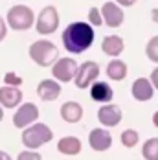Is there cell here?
<instances>
[{"mask_svg":"<svg viewBox=\"0 0 158 160\" xmlns=\"http://www.w3.org/2000/svg\"><path fill=\"white\" fill-rule=\"evenodd\" d=\"M151 17H153V20H155V22H158V8L151 11Z\"/></svg>","mask_w":158,"mask_h":160,"instance_id":"f1b7e54d","label":"cell"},{"mask_svg":"<svg viewBox=\"0 0 158 160\" xmlns=\"http://www.w3.org/2000/svg\"><path fill=\"white\" fill-rule=\"evenodd\" d=\"M57 149L63 155H77L79 151H81V142H79L76 136H66L63 140H59Z\"/></svg>","mask_w":158,"mask_h":160,"instance_id":"ac0fdd59","label":"cell"},{"mask_svg":"<svg viewBox=\"0 0 158 160\" xmlns=\"http://www.w3.org/2000/svg\"><path fill=\"white\" fill-rule=\"evenodd\" d=\"M61 116H63L64 122L76 123V122L81 120V116H83V109H81V105L76 103V101H68V103H64L63 107H61Z\"/></svg>","mask_w":158,"mask_h":160,"instance_id":"e0dca14e","label":"cell"},{"mask_svg":"<svg viewBox=\"0 0 158 160\" xmlns=\"http://www.w3.org/2000/svg\"><path fill=\"white\" fill-rule=\"evenodd\" d=\"M88 18H90V22L94 24V26H101L103 24V18H101V13L96 9V8H92L90 9V13H88Z\"/></svg>","mask_w":158,"mask_h":160,"instance_id":"cb8c5ba5","label":"cell"},{"mask_svg":"<svg viewBox=\"0 0 158 160\" xmlns=\"http://www.w3.org/2000/svg\"><path fill=\"white\" fill-rule=\"evenodd\" d=\"M136 142H138V132L136 131L129 129V131L121 132V144L125 147H132V145H136Z\"/></svg>","mask_w":158,"mask_h":160,"instance_id":"7402d4cb","label":"cell"},{"mask_svg":"<svg viewBox=\"0 0 158 160\" xmlns=\"http://www.w3.org/2000/svg\"><path fill=\"white\" fill-rule=\"evenodd\" d=\"M145 52H147V57H149L153 63H158V35L156 37H153V39L147 42Z\"/></svg>","mask_w":158,"mask_h":160,"instance_id":"44dd1931","label":"cell"},{"mask_svg":"<svg viewBox=\"0 0 158 160\" xmlns=\"http://www.w3.org/2000/svg\"><path fill=\"white\" fill-rule=\"evenodd\" d=\"M57 26H59L57 9L53 6H46L37 17V32L41 35H50L57 30Z\"/></svg>","mask_w":158,"mask_h":160,"instance_id":"5b68a950","label":"cell"},{"mask_svg":"<svg viewBox=\"0 0 158 160\" xmlns=\"http://www.w3.org/2000/svg\"><path fill=\"white\" fill-rule=\"evenodd\" d=\"M97 118H99V122L103 123V125H109V127H114V125H118L120 123V120H121V111H120V107L118 105H103L99 112H97Z\"/></svg>","mask_w":158,"mask_h":160,"instance_id":"30bf717a","label":"cell"},{"mask_svg":"<svg viewBox=\"0 0 158 160\" xmlns=\"http://www.w3.org/2000/svg\"><path fill=\"white\" fill-rule=\"evenodd\" d=\"M4 81H6L9 87H18V85H22V78L15 76L13 72H7V74L4 76Z\"/></svg>","mask_w":158,"mask_h":160,"instance_id":"603a6c76","label":"cell"},{"mask_svg":"<svg viewBox=\"0 0 158 160\" xmlns=\"http://www.w3.org/2000/svg\"><path fill=\"white\" fill-rule=\"evenodd\" d=\"M33 22H35V15L28 6H13L7 11V24L17 32L32 28Z\"/></svg>","mask_w":158,"mask_h":160,"instance_id":"277c9868","label":"cell"},{"mask_svg":"<svg viewBox=\"0 0 158 160\" xmlns=\"http://www.w3.org/2000/svg\"><path fill=\"white\" fill-rule=\"evenodd\" d=\"M17 160H41V155L35 151H22Z\"/></svg>","mask_w":158,"mask_h":160,"instance_id":"d4e9b609","label":"cell"},{"mask_svg":"<svg viewBox=\"0 0 158 160\" xmlns=\"http://www.w3.org/2000/svg\"><path fill=\"white\" fill-rule=\"evenodd\" d=\"M153 120H155V125L158 127V112H155V116H153Z\"/></svg>","mask_w":158,"mask_h":160,"instance_id":"4dcf8cb0","label":"cell"},{"mask_svg":"<svg viewBox=\"0 0 158 160\" xmlns=\"http://www.w3.org/2000/svg\"><path fill=\"white\" fill-rule=\"evenodd\" d=\"M4 118V111H2V107H0V120Z\"/></svg>","mask_w":158,"mask_h":160,"instance_id":"1f68e13d","label":"cell"},{"mask_svg":"<svg viewBox=\"0 0 158 160\" xmlns=\"http://www.w3.org/2000/svg\"><path fill=\"white\" fill-rule=\"evenodd\" d=\"M6 32H7V30H6V20L0 17V41L6 37Z\"/></svg>","mask_w":158,"mask_h":160,"instance_id":"4316f807","label":"cell"},{"mask_svg":"<svg viewBox=\"0 0 158 160\" xmlns=\"http://www.w3.org/2000/svg\"><path fill=\"white\" fill-rule=\"evenodd\" d=\"M136 0H116V4H120V6H132Z\"/></svg>","mask_w":158,"mask_h":160,"instance_id":"83f0119b","label":"cell"},{"mask_svg":"<svg viewBox=\"0 0 158 160\" xmlns=\"http://www.w3.org/2000/svg\"><path fill=\"white\" fill-rule=\"evenodd\" d=\"M20 99H22V92H20L17 87L6 85V87L0 88V105H4L6 109L17 107V105L20 103Z\"/></svg>","mask_w":158,"mask_h":160,"instance_id":"8fae6325","label":"cell"},{"mask_svg":"<svg viewBox=\"0 0 158 160\" xmlns=\"http://www.w3.org/2000/svg\"><path fill=\"white\" fill-rule=\"evenodd\" d=\"M52 136H53V132H52V129L48 127V125L37 123V125H32L30 129H26L22 132V142L30 149H37V147L44 145L46 142H50Z\"/></svg>","mask_w":158,"mask_h":160,"instance_id":"3957f363","label":"cell"},{"mask_svg":"<svg viewBox=\"0 0 158 160\" xmlns=\"http://www.w3.org/2000/svg\"><path fill=\"white\" fill-rule=\"evenodd\" d=\"M99 76V66L94 61H86L81 66H77V72H76V87L77 88H86L92 85V81Z\"/></svg>","mask_w":158,"mask_h":160,"instance_id":"8992f818","label":"cell"},{"mask_svg":"<svg viewBox=\"0 0 158 160\" xmlns=\"http://www.w3.org/2000/svg\"><path fill=\"white\" fill-rule=\"evenodd\" d=\"M142 155L147 160H158V138H151L143 144Z\"/></svg>","mask_w":158,"mask_h":160,"instance_id":"ffe728a7","label":"cell"},{"mask_svg":"<svg viewBox=\"0 0 158 160\" xmlns=\"http://www.w3.org/2000/svg\"><path fill=\"white\" fill-rule=\"evenodd\" d=\"M107 76L114 81H121L127 76V64L123 63V61L114 59V61L109 63V66H107Z\"/></svg>","mask_w":158,"mask_h":160,"instance_id":"d6986e66","label":"cell"},{"mask_svg":"<svg viewBox=\"0 0 158 160\" xmlns=\"http://www.w3.org/2000/svg\"><path fill=\"white\" fill-rule=\"evenodd\" d=\"M101 18H103V24L111 28H120L125 15H123V9L116 2H105L101 8Z\"/></svg>","mask_w":158,"mask_h":160,"instance_id":"52a82bcc","label":"cell"},{"mask_svg":"<svg viewBox=\"0 0 158 160\" xmlns=\"http://www.w3.org/2000/svg\"><path fill=\"white\" fill-rule=\"evenodd\" d=\"M0 160H11V158H9V155H7V153L0 151Z\"/></svg>","mask_w":158,"mask_h":160,"instance_id":"f546056e","label":"cell"},{"mask_svg":"<svg viewBox=\"0 0 158 160\" xmlns=\"http://www.w3.org/2000/svg\"><path fill=\"white\" fill-rule=\"evenodd\" d=\"M112 88L109 87V83H103V81H97L92 85L90 88V98L94 101H99V103H109L112 99Z\"/></svg>","mask_w":158,"mask_h":160,"instance_id":"9a60e30c","label":"cell"},{"mask_svg":"<svg viewBox=\"0 0 158 160\" xmlns=\"http://www.w3.org/2000/svg\"><path fill=\"white\" fill-rule=\"evenodd\" d=\"M52 72H53L55 79L66 83V81H70L76 76V72H77V63H76L74 59H70V57H64V59H59L57 63L53 64Z\"/></svg>","mask_w":158,"mask_h":160,"instance_id":"ba28073f","label":"cell"},{"mask_svg":"<svg viewBox=\"0 0 158 160\" xmlns=\"http://www.w3.org/2000/svg\"><path fill=\"white\" fill-rule=\"evenodd\" d=\"M37 118H39V109H37L33 103H24V105L15 112V116H13V123H15V127L20 129V127H24V125L33 123Z\"/></svg>","mask_w":158,"mask_h":160,"instance_id":"9c48e42d","label":"cell"},{"mask_svg":"<svg viewBox=\"0 0 158 160\" xmlns=\"http://www.w3.org/2000/svg\"><path fill=\"white\" fill-rule=\"evenodd\" d=\"M37 94L41 99L44 101H53L57 99L59 94H61V87L55 83V81H50V79H42L37 87Z\"/></svg>","mask_w":158,"mask_h":160,"instance_id":"4fadbf2b","label":"cell"},{"mask_svg":"<svg viewBox=\"0 0 158 160\" xmlns=\"http://www.w3.org/2000/svg\"><path fill=\"white\" fill-rule=\"evenodd\" d=\"M123 48H125L123 39L118 37V35H109V37H105L103 42H101V50H103L107 55H112V57L120 55V53L123 52Z\"/></svg>","mask_w":158,"mask_h":160,"instance_id":"2e32d148","label":"cell"},{"mask_svg":"<svg viewBox=\"0 0 158 160\" xmlns=\"http://www.w3.org/2000/svg\"><path fill=\"white\" fill-rule=\"evenodd\" d=\"M94 42V30L86 22H72L63 33L64 48L72 53H81L92 46Z\"/></svg>","mask_w":158,"mask_h":160,"instance_id":"6da1fadb","label":"cell"},{"mask_svg":"<svg viewBox=\"0 0 158 160\" xmlns=\"http://www.w3.org/2000/svg\"><path fill=\"white\" fill-rule=\"evenodd\" d=\"M88 142H90V147L96 149V151H107L112 145V136L107 131H103V129H94L90 132Z\"/></svg>","mask_w":158,"mask_h":160,"instance_id":"7c38bea8","label":"cell"},{"mask_svg":"<svg viewBox=\"0 0 158 160\" xmlns=\"http://www.w3.org/2000/svg\"><path fill=\"white\" fill-rule=\"evenodd\" d=\"M151 85H153V88H158V68H155L153 70V74H151Z\"/></svg>","mask_w":158,"mask_h":160,"instance_id":"484cf974","label":"cell"},{"mask_svg":"<svg viewBox=\"0 0 158 160\" xmlns=\"http://www.w3.org/2000/svg\"><path fill=\"white\" fill-rule=\"evenodd\" d=\"M132 96H134V99H138V101L151 99L153 98V85H151V81L145 79V78L136 79L132 83Z\"/></svg>","mask_w":158,"mask_h":160,"instance_id":"5bb4252c","label":"cell"},{"mask_svg":"<svg viewBox=\"0 0 158 160\" xmlns=\"http://www.w3.org/2000/svg\"><path fill=\"white\" fill-rule=\"evenodd\" d=\"M57 55H59L57 46L50 41H37L30 46V57L39 66H50L57 59Z\"/></svg>","mask_w":158,"mask_h":160,"instance_id":"7a4b0ae2","label":"cell"}]
</instances>
